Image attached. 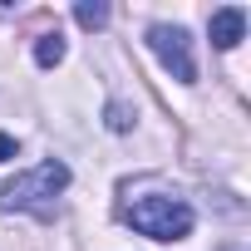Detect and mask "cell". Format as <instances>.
<instances>
[{
  "label": "cell",
  "instance_id": "1",
  "mask_svg": "<svg viewBox=\"0 0 251 251\" xmlns=\"http://www.w3.org/2000/svg\"><path fill=\"white\" fill-rule=\"evenodd\" d=\"M123 222L138 236H153V241H182V236H192L197 212L177 192H138V197L123 202Z\"/></svg>",
  "mask_w": 251,
  "mask_h": 251
},
{
  "label": "cell",
  "instance_id": "2",
  "mask_svg": "<svg viewBox=\"0 0 251 251\" xmlns=\"http://www.w3.org/2000/svg\"><path fill=\"white\" fill-rule=\"evenodd\" d=\"M64 187H69V163L45 158V163L15 173L5 187H0V207L5 212H30V217H54Z\"/></svg>",
  "mask_w": 251,
  "mask_h": 251
},
{
  "label": "cell",
  "instance_id": "3",
  "mask_svg": "<svg viewBox=\"0 0 251 251\" xmlns=\"http://www.w3.org/2000/svg\"><path fill=\"white\" fill-rule=\"evenodd\" d=\"M148 50L163 59V69L177 84H197V54H192V35L182 25H153L148 30Z\"/></svg>",
  "mask_w": 251,
  "mask_h": 251
},
{
  "label": "cell",
  "instance_id": "4",
  "mask_svg": "<svg viewBox=\"0 0 251 251\" xmlns=\"http://www.w3.org/2000/svg\"><path fill=\"white\" fill-rule=\"evenodd\" d=\"M207 35H212V45H217V50H236V45L246 40V10H241V5L212 10V20H207Z\"/></svg>",
  "mask_w": 251,
  "mask_h": 251
},
{
  "label": "cell",
  "instance_id": "5",
  "mask_svg": "<svg viewBox=\"0 0 251 251\" xmlns=\"http://www.w3.org/2000/svg\"><path fill=\"white\" fill-rule=\"evenodd\" d=\"M59 59H64V35H59V30L40 35V40H35V64H40V69H54Z\"/></svg>",
  "mask_w": 251,
  "mask_h": 251
},
{
  "label": "cell",
  "instance_id": "6",
  "mask_svg": "<svg viewBox=\"0 0 251 251\" xmlns=\"http://www.w3.org/2000/svg\"><path fill=\"white\" fill-rule=\"evenodd\" d=\"M74 20H79L84 30H99V25H108V5H103V0H79V5H74Z\"/></svg>",
  "mask_w": 251,
  "mask_h": 251
},
{
  "label": "cell",
  "instance_id": "7",
  "mask_svg": "<svg viewBox=\"0 0 251 251\" xmlns=\"http://www.w3.org/2000/svg\"><path fill=\"white\" fill-rule=\"evenodd\" d=\"M128 123H133L128 108H123V103H108V128H113V133H128Z\"/></svg>",
  "mask_w": 251,
  "mask_h": 251
},
{
  "label": "cell",
  "instance_id": "8",
  "mask_svg": "<svg viewBox=\"0 0 251 251\" xmlns=\"http://www.w3.org/2000/svg\"><path fill=\"white\" fill-rule=\"evenodd\" d=\"M15 153H20V143H15V138H10V133H0V163H10V158H15Z\"/></svg>",
  "mask_w": 251,
  "mask_h": 251
},
{
  "label": "cell",
  "instance_id": "9",
  "mask_svg": "<svg viewBox=\"0 0 251 251\" xmlns=\"http://www.w3.org/2000/svg\"><path fill=\"white\" fill-rule=\"evenodd\" d=\"M226 251H241V246H226Z\"/></svg>",
  "mask_w": 251,
  "mask_h": 251
}]
</instances>
